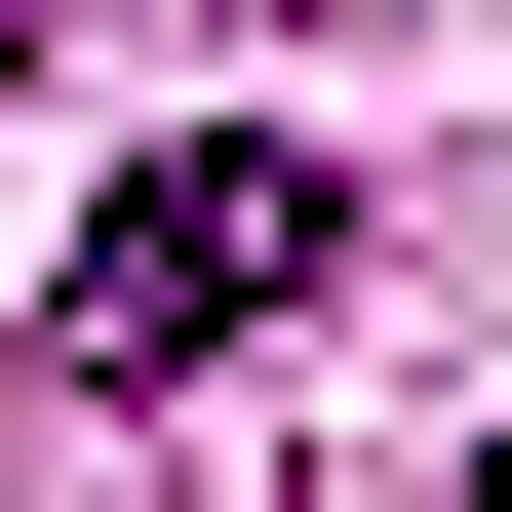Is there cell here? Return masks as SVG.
Masks as SVG:
<instances>
[{
  "mask_svg": "<svg viewBox=\"0 0 512 512\" xmlns=\"http://www.w3.org/2000/svg\"><path fill=\"white\" fill-rule=\"evenodd\" d=\"M316 237H355L316 158H276V119H197V158H119V237L40 276V355H79V394H158V355H237V316H316Z\"/></svg>",
  "mask_w": 512,
  "mask_h": 512,
  "instance_id": "cell-1",
  "label": "cell"
}]
</instances>
